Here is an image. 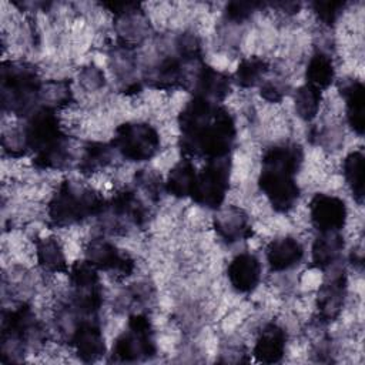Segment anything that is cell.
<instances>
[{
    "label": "cell",
    "instance_id": "6da1fadb",
    "mask_svg": "<svg viewBox=\"0 0 365 365\" xmlns=\"http://www.w3.org/2000/svg\"><path fill=\"white\" fill-rule=\"evenodd\" d=\"M180 147L187 158L228 157L237 135L230 111L220 103L192 97L178 115Z\"/></svg>",
    "mask_w": 365,
    "mask_h": 365
},
{
    "label": "cell",
    "instance_id": "7a4b0ae2",
    "mask_svg": "<svg viewBox=\"0 0 365 365\" xmlns=\"http://www.w3.org/2000/svg\"><path fill=\"white\" fill-rule=\"evenodd\" d=\"M302 161V148L295 143L275 144L262 155L258 185L278 212H288L299 197L295 175Z\"/></svg>",
    "mask_w": 365,
    "mask_h": 365
},
{
    "label": "cell",
    "instance_id": "3957f363",
    "mask_svg": "<svg viewBox=\"0 0 365 365\" xmlns=\"http://www.w3.org/2000/svg\"><path fill=\"white\" fill-rule=\"evenodd\" d=\"M20 141L34 154L33 163L38 168H61L67 161V137L53 107L40 106L26 118Z\"/></svg>",
    "mask_w": 365,
    "mask_h": 365
},
{
    "label": "cell",
    "instance_id": "277c9868",
    "mask_svg": "<svg viewBox=\"0 0 365 365\" xmlns=\"http://www.w3.org/2000/svg\"><path fill=\"white\" fill-rule=\"evenodd\" d=\"M43 83L37 70L27 63L4 61L1 66L3 110L27 118L41 104Z\"/></svg>",
    "mask_w": 365,
    "mask_h": 365
},
{
    "label": "cell",
    "instance_id": "5b68a950",
    "mask_svg": "<svg viewBox=\"0 0 365 365\" xmlns=\"http://www.w3.org/2000/svg\"><path fill=\"white\" fill-rule=\"evenodd\" d=\"M106 198L93 187L64 180L48 202V218L54 227L64 228L93 215H100Z\"/></svg>",
    "mask_w": 365,
    "mask_h": 365
},
{
    "label": "cell",
    "instance_id": "8992f818",
    "mask_svg": "<svg viewBox=\"0 0 365 365\" xmlns=\"http://www.w3.org/2000/svg\"><path fill=\"white\" fill-rule=\"evenodd\" d=\"M114 151L128 161H148L161 147L158 131L148 123L128 121L118 125L111 140Z\"/></svg>",
    "mask_w": 365,
    "mask_h": 365
},
{
    "label": "cell",
    "instance_id": "52a82bcc",
    "mask_svg": "<svg viewBox=\"0 0 365 365\" xmlns=\"http://www.w3.org/2000/svg\"><path fill=\"white\" fill-rule=\"evenodd\" d=\"M155 354L154 331L150 319L143 314L128 318L127 328L117 336L111 356L115 362H137Z\"/></svg>",
    "mask_w": 365,
    "mask_h": 365
},
{
    "label": "cell",
    "instance_id": "ba28073f",
    "mask_svg": "<svg viewBox=\"0 0 365 365\" xmlns=\"http://www.w3.org/2000/svg\"><path fill=\"white\" fill-rule=\"evenodd\" d=\"M231 161L230 155L224 158L207 160L198 171L191 192V200L210 210H220L225 201L230 187Z\"/></svg>",
    "mask_w": 365,
    "mask_h": 365
},
{
    "label": "cell",
    "instance_id": "9c48e42d",
    "mask_svg": "<svg viewBox=\"0 0 365 365\" xmlns=\"http://www.w3.org/2000/svg\"><path fill=\"white\" fill-rule=\"evenodd\" d=\"M40 328L36 317L29 305H20L16 309L3 312L1 319V351L3 356L9 351L24 348L26 344L36 335Z\"/></svg>",
    "mask_w": 365,
    "mask_h": 365
},
{
    "label": "cell",
    "instance_id": "30bf717a",
    "mask_svg": "<svg viewBox=\"0 0 365 365\" xmlns=\"http://www.w3.org/2000/svg\"><path fill=\"white\" fill-rule=\"evenodd\" d=\"M111 228L127 225H143L147 220V208L133 190H120L110 200H106L100 212Z\"/></svg>",
    "mask_w": 365,
    "mask_h": 365
},
{
    "label": "cell",
    "instance_id": "8fae6325",
    "mask_svg": "<svg viewBox=\"0 0 365 365\" xmlns=\"http://www.w3.org/2000/svg\"><path fill=\"white\" fill-rule=\"evenodd\" d=\"M86 259L98 271L127 277L134 269L131 257L106 238H94L86 247Z\"/></svg>",
    "mask_w": 365,
    "mask_h": 365
},
{
    "label": "cell",
    "instance_id": "7c38bea8",
    "mask_svg": "<svg viewBox=\"0 0 365 365\" xmlns=\"http://www.w3.org/2000/svg\"><path fill=\"white\" fill-rule=\"evenodd\" d=\"M346 217V205L336 195L317 194L309 202V218L318 232H339Z\"/></svg>",
    "mask_w": 365,
    "mask_h": 365
},
{
    "label": "cell",
    "instance_id": "4fadbf2b",
    "mask_svg": "<svg viewBox=\"0 0 365 365\" xmlns=\"http://www.w3.org/2000/svg\"><path fill=\"white\" fill-rule=\"evenodd\" d=\"M70 344L77 356L84 362H94L107 351L103 331L94 317L77 321L70 332Z\"/></svg>",
    "mask_w": 365,
    "mask_h": 365
},
{
    "label": "cell",
    "instance_id": "5bb4252c",
    "mask_svg": "<svg viewBox=\"0 0 365 365\" xmlns=\"http://www.w3.org/2000/svg\"><path fill=\"white\" fill-rule=\"evenodd\" d=\"M231 78L227 73L211 66L200 63L188 84H191L195 97H201L214 103L222 101L231 88Z\"/></svg>",
    "mask_w": 365,
    "mask_h": 365
},
{
    "label": "cell",
    "instance_id": "9a60e30c",
    "mask_svg": "<svg viewBox=\"0 0 365 365\" xmlns=\"http://www.w3.org/2000/svg\"><path fill=\"white\" fill-rule=\"evenodd\" d=\"M346 295V275L338 271L329 275L318 289L317 309L321 321H334L342 311Z\"/></svg>",
    "mask_w": 365,
    "mask_h": 365
},
{
    "label": "cell",
    "instance_id": "2e32d148",
    "mask_svg": "<svg viewBox=\"0 0 365 365\" xmlns=\"http://www.w3.org/2000/svg\"><path fill=\"white\" fill-rule=\"evenodd\" d=\"M261 262L251 252L238 254L228 265L227 275L232 288L238 292H251L257 288L261 279Z\"/></svg>",
    "mask_w": 365,
    "mask_h": 365
},
{
    "label": "cell",
    "instance_id": "e0dca14e",
    "mask_svg": "<svg viewBox=\"0 0 365 365\" xmlns=\"http://www.w3.org/2000/svg\"><path fill=\"white\" fill-rule=\"evenodd\" d=\"M214 230L227 242H237L252 235L247 212L234 205L218 210V214L214 217Z\"/></svg>",
    "mask_w": 365,
    "mask_h": 365
},
{
    "label": "cell",
    "instance_id": "ac0fdd59",
    "mask_svg": "<svg viewBox=\"0 0 365 365\" xmlns=\"http://www.w3.org/2000/svg\"><path fill=\"white\" fill-rule=\"evenodd\" d=\"M287 332L277 324H267L258 334L252 354L258 362L275 364L285 354Z\"/></svg>",
    "mask_w": 365,
    "mask_h": 365
},
{
    "label": "cell",
    "instance_id": "d6986e66",
    "mask_svg": "<svg viewBox=\"0 0 365 365\" xmlns=\"http://www.w3.org/2000/svg\"><path fill=\"white\" fill-rule=\"evenodd\" d=\"M267 261L274 271H284L295 267L304 257V248L294 237L272 240L265 250Z\"/></svg>",
    "mask_w": 365,
    "mask_h": 365
},
{
    "label": "cell",
    "instance_id": "ffe728a7",
    "mask_svg": "<svg viewBox=\"0 0 365 365\" xmlns=\"http://www.w3.org/2000/svg\"><path fill=\"white\" fill-rule=\"evenodd\" d=\"M341 93L345 100L346 121L356 134L362 135L365 127L364 84L359 80H349L344 84Z\"/></svg>",
    "mask_w": 365,
    "mask_h": 365
},
{
    "label": "cell",
    "instance_id": "44dd1931",
    "mask_svg": "<svg viewBox=\"0 0 365 365\" xmlns=\"http://www.w3.org/2000/svg\"><path fill=\"white\" fill-rule=\"evenodd\" d=\"M36 257L40 268L50 274L68 272V264L64 254V250L60 241L53 237L37 238L36 241Z\"/></svg>",
    "mask_w": 365,
    "mask_h": 365
},
{
    "label": "cell",
    "instance_id": "7402d4cb",
    "mask_svg": "<svg viewBox=\"0 0 365 365\" xmlns=\"http://www.w3.org/2000/svg\"><path fill=\"white\" fill-rule=\"evenodd\" d=\"M197 177V168L191 158L178 161L168 173L164 190L177 198H190Z\"/></svg>",
    "mask_w": 365,
    "mask_h": 365
},
{
    "label": "cell",
    "instance_id": "603a6c76",
    "mask_svg": "<svg viewBox=\"0 0 365 365\" xmlns=\"http://www.w3.org/2000/svg\"><path fill=\"white\" fill-rule=\"evenodd\" d=\"M342 248L344 238L339 232H318L311 251L312 264L319 269L329 268L338 259Z\"/></svg>",
    "mask_w": 365,
    "mask_h": 365
},
{
    "label": "cell",
    "instance_id": "cb8c5ba5",
    "mask_svg": "<svg viewBox=\"0 0 365 365\" xmlns=\"http://www.w3.org/2000/svg\"><path fill=\"white\" fill-rule=\"evenodd\" d=\"M307 84L314 86L318 90H325L335 78V67L332 58L324 51H315L307 64L305 70Z\"/></svg>",
    "mask_w": 365,
    "mask_h": 365
},
{
    "label": "cell",
    "instance_id": "d4e9b609",
    "mask_svg": "<svg viewBox=\"0 0 365 365\" xmlns=\"http://www.w3.org/2000/svg\"><path fill=\"white\" fill-rule=\"evenodd\" d=\"M114 151L111 144L106 143H88L83 148V154L78 160V170L84 174H91L107 167L111 161V153Z\"/></svg>",
    "mask_w": 365,
    "mask_h": 365
},
{
    "label": "cell",
    "instance_id": "484cf974",
    "mask_svg": "<svg viewBox=\"0 0 365 365\" xmlns=\"http://www.w3.org/2000/svg\"><path fill=\"white\" fill-rule=\"evenodd\" d=\"M268 61L261 57L242 58L235 70L234 81L242 88L255 87L264 81V77L268 73Z\"/></svg>",
    "mask_w": 365,
    "mask_h": 365
},
{
    "label": "cell",
    "instance_id": "4316f807",
    "mask_svg": "<svg viewBox=\"0 0 365 365\" xmlns=\"http://www.w3.org/2000/svg\"><path fill=\"white\" fill-rule=\"evenodd\" d=\"M364 153L355 150L344 160V177L358 204L364 201Z\"/></svg>",
    "mask_w": 365,
    "mask_h": 365
},
{
    "label": "cell",
    "instance_id": "83f0119b",
    "mask_svg": "<svg viewBox=\"0 0 365 365\" xmlns=\"http://www.w3.org/2000/svg\"><path fill=\"white\" fill-rule=\"evenodd\" d=\"M322 100V91L309 84H302L294 93V106L297 115L304 121H311L317 117Z\"/></svg>",
    "mask_w": 365,
    "mask_h": 365
},
{
    "label": "cell",
    "instance_id": "f1b7e54d",
    "mask_svg": "<svg viewBox=\"0 0 365 365\" xmlns=\"http://www.w3.org/2000/svg\"><path fill=\"white\" fill-rule=\"evenodd\" d=\"M314 9L318 17L324 23L332 24L341 14V10L344 9V3L342 1H317L314 3Z\"/></svg>",
    "mask_w": 365,
    "mask_h": 365
},
{
    "label": "cell",
    "instance_id": "f546056e",
    "mask_svg": "<svg viewBox=\"0 0 365 365\" xmlns=\"http://www.w3.org/2000/svg\"><path fill=\"white\" fill-rule=\"evenodd\" d=\"M258 3H244V1H232L227 6V17L232 21H244L247 20L254 10L258 7Z\"/></svg>",
    "mask_w": 365,
    "mask_h": 365
},
{
    "label": "cell",
    "instance_id": "4dcf8cb0",
    "mask_svg": "<svg viewBox=\"0 0 365 365\" xmlns=\"http://www.w3.org/2000/svg\"><path fill=\"white\" fill-rule=\"evenodd\" d=\"M259 90H261L259 93L262 98H265L269 103H278L285 96L284 86H281L278 81H274V80H264L259 84Z\"/></svg>",
    "mask_w": 365,
    "mask_h": 365
}]
</instances>
